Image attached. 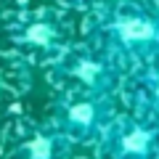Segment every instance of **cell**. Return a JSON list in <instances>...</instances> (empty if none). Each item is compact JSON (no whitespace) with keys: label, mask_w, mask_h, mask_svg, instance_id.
<instances>
[{"label":"cell","mask_w":159,"mask_h":159,"mask_svg":"<svg viewBox=\"0 0 159 159\" xmlns=\"http://www.w3.org/2000/svg\"><path fill=\"white\" fill-rule=\"evenodd\" d=\"M74 141L56 125V122H40L29 127L16 146L11 148V159H69Z\"/></svg>","instance_id":"cell-6"},{"label":"cell","mask_w":159,"mask_h":159,"mask_svg":"<svg viewBox=\"0 0 159 159\" xmlns=\"http://www.w3.org/2000/svg\"><path fill=\"white\" fill-rule=\"evenodd\" d=\"M127 98L133 111L159 122V61L127 74Z\"/></svg>","instance_id":"cell-7"},{"label":"cell","mask_w":159,"mask_h":159,"mask_svg":"<svg viewBox=\"0 0 159 159\" xmlns=\"http://www.w3.org/2000/svg\"><path fill=\"white\" fill-rule=\"evenodd\" d=\"M56 3L64 6V8H72V11H93L103 0H56Z\"/></svg>","instance_id":"cell-8"},{"label":"cell","mask_w":159,"mask_h":159,"mask_svg":"<svg viewBox=\"0 0 159 159\" xmlns=\"http://www.w3.org/2000/svg\"><path fill=\"white\" fill-rule=\"evenodd\" d=\"M69 159H77V157H69Z\"/></svg>","instance_id":"cell-10"},{"label":"cell","mask_w":159,"mask_h":159,"mask_svg":"<svg viewBox=\"0 0 159 159\" xmlns=\"http://www.w3.org/2000/svg\"><path fill=\"white\" fill-rule=\"evenodd\" d=\"M114 119H117L114 96L61 90L51 109V122H56L74 143H98V138Z\"/></svg>","instance_id":"cell-4"},{"label":"cell","mask_w":159,"mask_h":159,"mask_svg":"<svg viewBox=\"0 0 159 159\" xmlns=\"http://www.w3.org/2000/svg\"><path fill=\"white\" fill-rule=\"evenodd\" d=\"M157 159H159V157H157Z\"/></svg>","instance_id":"cell-11"},{"label":"cell","mask_w":159,"mask_h":159,"mask_svg":"<svg viewBox=\"0 0 159 159\" xmlns=\"http://www.w3.org/2000/svg\"><path fill=\"white\" fill-rule=\"evenodd\" d=\"M101 159H157L159 157V122L143 114H117L98 138Z\"/></svg>","instance_id":"cell-5"},{"label":"cell","mask_w":159,"mask_h":159,"mask_svg":"<svg viewBox=\"0 0 159 159\" xmlns=\"http://www.w3.org/2000/svg\"><path fill=\"white\" fill-rule=\"evenodd\" d=\"M6 37L19 53L45 64L72 45L66 21L51 8H27L13 13L6 24Z\"/></svg>","instance_id":"cell-3"},{"label":"cell","mask_w":159,"mask_h":159,"mask_svg":"<svg viewBox=\"0 0 159 159\" xmlns=\"http://www.w3.org/2000/svg\"><path fill=\"white\" fill-rule=\"evenodd\" d=\"M48 66H51V80L58 85V90H66V93L114 96V90L125 77L119 72V66H114L90 43H82V45L72 43Z\"/></svg>","instance_id":"cell-2"},{"label":"cell","mask_w":159,"mask_h":159,"mask_svg":"<svg viewBox=\"0 0 159 159\" xmlns=\"http://www.w3.org/2000/svg\"><path fill=\"white\" fill-rule=\"evenodd\" d=\"M151 3H159V0H151Z\"/></svg>","instance_id":"cell-9"},{"label":"cell","mask_w":159,"mask_h":159,"mask_svg":"<svg viewBox=\"0 0 159 159\" xmlns=\"http://www.w3.org/2000/svg\"><path fill=\"white\" fill-rule=\"evenodd\" d=\"M85 43L103 53L122 74L159 61V3L103 0L93 8Z\"/></svg>","instance_id":"cell-1"}]
</instances>
